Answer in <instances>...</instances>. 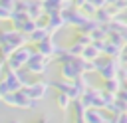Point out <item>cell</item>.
I'll use <instances>...</instances> for the list:
<instances>
[{
  "label": "cell",
  "mask_w": 127,
  "mask_h": 123,
  "mask_svg": "<svg viewBox=\"0 0 127 123\" xmlns=\"http://www.w3.org/2000/svg\"><path fill=\"white\" fill-rule=\"evenodd\" d=\"M16 50H18V48H16L14 44H0V56H2L4 60H8Z\"/></svg>",
  "instance_id": "14"
},
{
  "label": "cell",
  "mask_w": 127,
  "mask_h": 123,
  "mask_svg": "<svg viewBox=\"0 0 127 123\" xmlns=\"http://www.w3.org/2000/svg\"><path fill=\"white\" fill-rule=\"evenodd\" d=\"M48 16H50V20H48V30H50V34H54L56 30H60V28H64V26H65V18H64V14H62V12L48 14Z\"/></svg>",
  "instance_id": "7"
},
{
  "label": "cell",
  "mask_w": 127,
  "mask_h": 123,
  "mask_svg": "<svg viewBox=\"0 0 127 123\" xmlns=\"http://www.w3.org/2000/svg\"><path fill=\"white\" fill-rule=\"evenodd\" d=\"M36 123H48V117H42V119H38Z\"/></svg>",
  "instance_id": "22"
},
{
  "label": "cell",
  "mask_w": 127,
  "mask_h": 123,
  "mask_svg": "<svg viewBox=\"0 0 127 123\" xmlns=\"http://www.w3.org/2000/svg\"><path fill=\"white\" fill-rule=\"evenodd\" d=\"M0 4H2V6H6V8H12V10H14L16 0H0Z\"/></svg>",
  "instance_id": "20"
},
{
  "label": "cell",
  "mask_w": 127,
  "mask_h": 123,
  "mask_svg": "<svg viewBox=\"0 0 127 123\" xmlns=\"http://www.w3.org/2000/svg\"><path fill=\"white\" fill-rule=\"evenodd\" d=\"M6 123H22V121H20V119H8Z\"/></svg>",
  "instance_id": "21"
},
{
  "label": "cell",
  "mask_w": 127,
  "mask_h": 123,
  "mask_svg": "<svg viewBox=\"0 0 127 123\" xmlns=\"http://www.w3.org/2000/svg\"><path fill=\"white\" fill-rule=\"evenodd\" d=\"M83 50H85V46H83V44H79V42H73V44L67 48V52H69L71 56H81V54H83Z\"/></svg>",
  "instance_id": "16"
},
{
  "label": "cell",
  "mask_w": 127,
  "mask_h": 123,
  "mask_svg": "<svg viewBox=\"0 0 127 123\" xmlns=\"http://www.w3.org/2000/svg\"><path fill=\"white\" fill-rule=\"evenodd\" d=\"M103 121H105V117H103V113L97 107H87V111H85V123H103Z\"/></svg>",
  "instance_id": "8"
},
{
  "label": "cell",
  "mask_w": 127,
  "mask_h": 123,
  "mask_svg": "<svg viewBox=\"0 0 127 123\" xmlns=\"http://www.w3.org/2000/svg\"><path fill=\"white\" fill-rule=\"evenodd\" d=\"M103 123H115V119H105Z\"/></svg>",
  "instance_id": "24"
},
{
  "label": "cell",
  "mask_w": 127,
  "mask_h": 123,
  "mask_svg": "<svg viewBox=\"0 0 127 123\" xmlns=\"http://www.w3.org/2000/svg\"><path fill=\"white\" fill-rule=\"evenodd\" d=\"M36 50H38L40 54H44V56H48V58H52V56L56 54V50H58V46L54 44V40H52V36H48L46 40H42V42H38V44H36Z\"/></svg>",
  "instance_id": "6"
},
{
  "label": "cell",
  "mask_w": 127,
  "mask_h": 123,
  "mask_svg": "<svg viewBox=\"0 0 127 123\" xmlns=\"http://www.w3.org/2000/svg\"><path fill=\"white\" fill-rule=\"evenodd\" d=\"M12 8H6V6H2L0 4V20H12Z\"/></svg>",
  "instance_id": "17"
},
{
  "label": "cell",
  "mask_w": 127,
  "mask_h": 123,
  "mask_svg": "<svg viewBox=\"0 0 127 123\" xmlns=\"http://www.w3.org/2000/svg\"><path fill=\"white\" fill-rule=\"evenodd\" d=\"M99 75L103 77V79H113V77H117V71H119V65L113 62V60H107L103 65H99Z\"/></svg>",
  "instance_id": "5"
},
{
  "label": "cell",
  "mask_w": 127,
  "mask_h": 123,
  "mask_svg": "<svg viewBox=\"0 0 127 123\" xmlns=\"http://www.w3.org/2000/svg\"><path fill=\"white\" fill-rule=\"evenodd\" d=\"M79 75H83V71H81V67L77 65L75 58H73L71 62H65V63H62V77H64V79H67V81H73V79H77Z\"/></svg>",
  "instance_id": "3"
},
{
  "label": "cell",
  "mask_w": 127,
  "mask_h": 123,
  "mask_svg": "<svg viewBox=\"0 0 127 123\" xmlns=\"http://www.w3.org/2000/svg\"><path fill=\"white\" fill-rule=\"evenodd\" d=\"M10 91H12V89H10L8 81H6V79H2V81H0V95L4 97V95H6V93H10Z\"/></svg>",
  "instance_id": "18"
},
{
  "label": "cell",
  "mask_w": 127,
  "mask_h": 123,
  "mask_svg": "<svg viewBox=\"0 0 127 123\" xmlns=\"http://www.w3.org/2000/svg\"><path fill=\"white\" fill-rule=\"evenodd\" d=\"M32 50L30 48H26V46H22V48H18L8 60H6V63H8V67L10 69H22L28 62H30V58H32Z\"/></svg>",
  "instance_id": "1"
},
{
  "label": "cell",
  "mask_w": 127,
  "mask_h": 123,
  "mask_svg": "<svg viewBox=\"0 0 127 123\" xmlns=\"http://www.w3.org/2000/svg\"><path fill=\"white\" fill-rule=\"evenodd\" d=\"M115 119V123H127V111L125 113H119L117 117H113Z\"/></svg>",
  "instance_id": "19"
},
{
  "label": "cell",
  "mask_w": 127,
  "mask_h": 123,
  "mask_svg": "<svg viewBox=\"0 0 127 123\" xmlns=\"http://www.w3.org/2000/svg\"><path fill=\"white\" fill-rule=\"evenodd\" d=\"M48 36H52V34H50V30H48V28H40V26H38V28H36L28 38H30V42H32V44H38V42L46 40Z\"/></svg>",
  "instance_id": "9"
},
{
  "label": "cell",
  "mask_w": 127,
  "mask_h": 123,
  "mask_svg": "<svg viewBox=\"0 0 127 123\" xmlns=\"http://www.w3.org/2000/svg\"><path fill=\"white\" fill-rule=\"evenodd\" d=\"M0 99H2V95H0Z\"/></svg>",
  "instance_id": "26"
},
{
  "label": "cell",
  "mask_w": 127,
  "mask_h": 123,
  "mask_svg": "<svg viewBox=\"0 0 127 123\" xmlns=\"http://www.w3.org/2000/svg\"><path fill=\"white\" fill-rule=\"evenodd\" d=\"M99 48L95 46V44H89V46H85V50H83V54H81V58H85V60H97L99 58Z\"/></svg>",
  "instance_id": "10"
},
{
  "label": "cell",
  "mask_w": 127,
  "mask_h": 123,
  "mask_svg": "<svg viewBox=\"0 0 127 123\" xmlns=\"http://www.w3.org/2000/svg\"><path fill=\"white\" fill-rule=\"evenodd\" d=\"M103 89H105V91H111V93L119 91V89H121V79H117V77L105 79V87H103Z\"/></svg>",
  "instance_id": "11"
},
{
  "label": "cell",
  "mask_w": 127,
  "mask_h": 123,
  "mask_svg": "<svg viewBox=\"0 0 127 123\" xmlns=\"http://www.w3.org/2000/svg\"><path fill=\"white\" fill-rule=\"evenodd\" d=\"M48 63H50V58L44 56V54H40V52L36 50L26 65H28V71H30V73H46Z\"/></svg>",
  "instance_id": "2"
},
{
  "label": "cell",
  "mask_w": 127,
  "mask_h": 123,
  "mask_svg": "<svg viewBox=\"0 0 127 123\" xmlns=\"http://www.w3.org/2000/svg\"><path fill=\"white\" fill-rule=\"evenodd\" d=\"M30 97H34V99H42L46 93H48V81H36V83H32V85H26V87H22Z\"/></svg>",
  "instance_id": "4"
},
{
  "label": "cell",
  "mask_w": 127,
  "mask_h": 123,
  "mask_svg": "<svg viewBox=\"0 0 127 123\" xmlns=\"http://www.w3.org/2000/svg\"><path fill=\"white\" fill-rule=\"evenodd\" d=\"M113 14H115V12H109V10H101V8H97V12H95V20H97L99 24H101V22H109Z\"/></svg>",
  "instance_id": "15"
},
{
  "label": "cell",
  "mask_w": 127,
  "mask_h": 123,
  "mask_svg": "<svg viewBox=\"0 0 127 123\" xmlns=\"http://www.w3.org/2000/svg\"><path fill=\"white\" fill-rule=\"evenodd\" d=\"M36 28H38V22H36V20H32V18H28V20L20 26V32H24V34H28V36H30Z\"/></svg>",
  "instance_id": "13"
},
{
  "label": "cell",
  "mask_w": 127,
  "mask_h": 123,
  "mask_svg": "<svg viewBox=\"0 0 127 123\" xmlns=\"http://www.w3.org/2000/svg\"><path fill=\"white\" fill-rule=\"evenodd\" d=\"M64 2H69V0H64Z\"/></svg>",
  "instance_id": "25"
},
{
  "label": "cell",
  "mask_w": 127,
  "mask_h": 123,
  "mask_svg": "<svg viewBox=\"0 0 127 123\" xmlns=\"http://www.w3.org/2000/svg\"><path fill=\"white\" fill-rule=\"evenodd\" d=\"M56 103H58V107H60V109H67V107H69V103H71V97H69L67 93L60 91V93H58V99H56Z\"/></svg>",
  "instance_id": "12"
},
{
  "label": "cell",
  "mask_w": 127,
  "mask_h": 123,
  "mask_svg": "<svg viewBox=\"0 0 127 123\" xmlns=\"http://www.w3.org/2000/svg\"><path fill=\"white\" fill-rule=\"evenodd\" d=\"M4 62H6V60L2 58V60H0V71H2V67H4Z\"/></svg>",
  "instance_id": "23"
}]
</instances>
